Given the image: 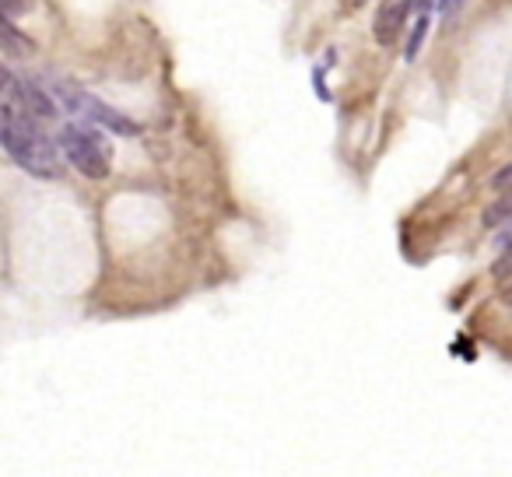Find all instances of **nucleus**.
Here are the masks:
<instances>
[{
	"label": "nucleus",
	"mask_w": 512,
	"mask_h": 477,
	"mask_svg": "<svg viewBox=\"0 0 512 477\" xmlns=\"http://www.w3.org/2000/svg\"><path fill=\"white\" fill-rule=\"evenodd\" d=\"M39 116H29L22 109L8 106L4 102V116H0V141L8 158L22 172L36 179H60L64 176V148L60 141H53L43 127H39Z\"/></svg>",
	"instance_id": "1"
},
{
	"label": "nucleus",
	"mask_w": 512,
	"mask_h": 477,
	"mask_svg": "<svg viewBox=\"0 0 512 477\" xmlns=\"http://www.w3.org/2000/svg\"><path fill=\"white\" fill-rule=\"evenodd\" d=\"M50 92L57 95L60 102H64L67 113L81 116L85 123H99V127L113 130V134H123V137H134L137 134V123L134 120H127V116H123L120 109L106 106L102 99H95L92 92H85V88L71 85V81H53Z\"/></svg>",
	"instance_id": "2"
},
{
	"label": "nucleus",
	"mask_w": 512,
	"mask_h": 477,
	"mask_svg": "<svg viewBox=\"0 0 512 477\" xmlns=\"http://www.w3.org/2000/svg\"><path fill=\"white\" fill-rule=\"evenodd\" d=\"M57 141H60V148H64L67 162H71L81 176H88V179L109 176V158H106V151H102L99 137L88 130V123L85 127H64Z\"/></svg>",
	"instance_id": "3"
},
{
	"label": "nucleus",
	"mask_w": 512,
	"mask_h": 477,
	"mask_svg": "<svg viewBox=\"0 0 512 477\" xmlns=\"http://www.w3.org/2000/svg\"><path fill=\"white\" fill-rule=\"evenodd\" d=\"M414 8V0H383L376 11V22H372V32H376L379 46H393L400 39L407 25V11Z\"/></svg>",
	"instance_id": "4"
},
{
	"label": "nucleus",
	"mask_w": 512,
	"mask_h": 477,
	"mask_svg": "<svg viewBox=\"0 0 512 477\" xmlns=\"http://www.w3.org/2000/svg\"><path fill=\"white\" fill-rule=\"evenodd\" d=\"M512 221V193H505L502 200H495V204L484 211V225L488 228H505Z\"/></svg>",
	"instance_id": "5"
},
{
	"label": "nucleus",
	"mask_w": 512,
	"mask_h": 477,
	"mask_svg": "<svg viewBox=\"0 0 512 477\" xmlns=\"http://www.w3.org/2000/svg\"><path fill=\"white\" fill-rule=\"evenodd\" d=\"M425 39H428V11H421L418 22H414V29H411V39H407L404 57L407 60H418V53H421V46H425Z\"/></svg>",
	"instance_id": "6"
},
{
	"label": "nucleus",
	"mask_w": 512,
	"mask_h": 477,
	"mask_svg": "<svg viewBox=\"0 0 512 477\" xmlns=\"http://www.w3.org/2000/svg\"><path fill=\"white\" fill-rule=\"evenodd\" d=\"M491 278H495V281H502V285L512 278V239H509V243H505L502 257H498L495 264H491Z\"/></svg>",
	"instance_id": "7"
},
{
	"label": "nucleus",
	"mask_w": 512,
	"mask_h": 477,
	"mask_svg": "<svg viewBox=\"0 0 512 477\" xmlns=\"http://www.w3.org/2000/svg\"><path fill=\"white\" fill-rule=\"evenodd\" d=\"M491 186H495V190H512V165L498 169V172H495V179H491Z\"/></svg>",
	"instance_id": "8"
},
{
	"label": "nucleus",
	"mask_w": 512,
	"mask_h": 477,
	"mask_svg": "<svg viewBox=\"0 0 512 477\" xmlns=\"http://www.w3.org/2000/svg\"><path fill=\"white\" fill-rule=\"evenodd\" d=\"M460 4H463V0H435V8H439L442 15H456V11H460Z\"/></svg>",
	"instance_id": "9"
},
{
	"label": "nucleus",
	"mask_w": 512,
	"mask_h": 477,
	"mask_svg": "<svg viewBox=\"0 0 512 477\" xmlns=\"http://www.w3.org/2000/svg\"><path fill=\"white\" fill-rule=\"evenodd\" d=\"M502 299H505V302H509V306H512V278H509V285H505V292H502Z\"/></svg>",
	"instance_id": "10"
}]
</instances>
